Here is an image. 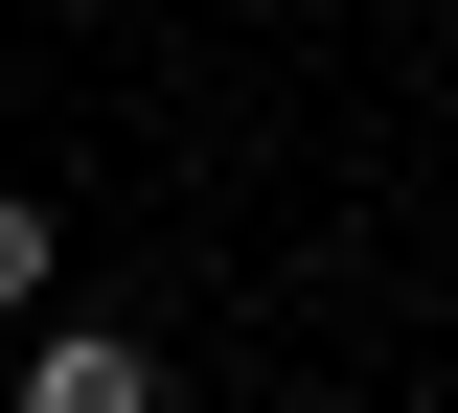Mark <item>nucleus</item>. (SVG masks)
I'll use <instances>...</instances> for the list:
<instances>
[{
    "mask_svg": "<svg viewBox=\"0 0 458 413\" xmlns=\"http://www.w3.org/2000/svg\"><path fill=\"white\" fill-rule=\"evenodd\" d=\"M23 413H161V367H138V345H47V367H23Z\"/></svg>",
    "mask_w": 458,
    "mask_h": 413,
    "instance_id": "1",
    "label": "nucleus"
},
{
    "mask_svg": "<svg viewBox=\"0 0 458 413\" xmlns=\"http://www.w3.org/2000/svg\"><path fill=\"white\" fill-rule=\"evenodd\" d=\"M23 298H47V207L0 184V322H23Z\"/></svg>",
    "mask_w": 458,
    "mask_h": 413,
    "instance_id": "2",
    "label": "nucleus"
}]
</instances>
